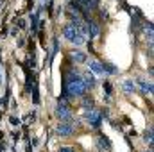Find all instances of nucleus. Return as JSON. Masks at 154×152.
<instances>
[{
  "instance_id": "nucleus-12",
  "label": "nucleus",
  "mask_w": 154,
  "mask_h": 152,
  "mask_svg": "<svg viewBox=\"0 0 154 152\" xmlns=\"http://www.w3.org/2000/svg\"><path fill=\"white\" fill-rule=\"evenodd\" d=\"M143 141L149 143V145H152V129H151V127L143 132Z\"/></svg>"
},
{
  "instance_id": "nucleus-7",
  "label": "nucleus",
  "mask_w": 154,
  "mask_h": 152,
  "mask_svg": "<svg viewBox=\"0 0 154 152\" xmlns=\"http://www.w3.org/2000/svg\"><path fill=\"white\" fill-rule=\"evenodd\" d=\"M82 82L86 84V88H93V86H95V77L91 75L90 72H86V74L82 75Z\"/></svg>"
},
{
  "instance_id": "nucleus-4",
  "label": "nucleus",
  "mask_w": 154,
  "mask_h": 152,
  "mask_svg": "<svg viewBox=\"0 0 154 152\" xmlns=\"http://www.w3.org/2000/svg\"><path fill=\"white\" fill-rule=\"evenodd\" d=\"M56 132H57V136H61V138H66V136H72V134L75 132V129H74V125H72V123L61 122V123H57V129H56Z\"/></svg>"
},
{
  "instance_id": "nucleus-10",
  "label": "nucleus",
  "mask_w": 154,
  "mask_h": 152,
  "mask_svg": "<svg viewBox=\"0 0 154 152\" xmlns=\"http://www.w3.org/2000/svg\"><path fill=\"white\" fill-rule=\"evenodd\" d=\"M138 84H140V88H142L143 91H147L149 95L152 93V84H151V82H147V81H143V79H138Z\"/></svg>"
},
{
  "instance_id": "nucleus-1",
  "label": "nucleus",
  "mask_w": 154,
  "mask_h": 152,
  "mask_svg": "<svg viewBox=\"0 0 154 152\" xmlns=\"http://www.w3.org/2000/svg\"><path fill=\"white\" fill-rule=\"evenodd\" d=\"M86 84L82 82V77L77 75V72H70L65 81V97H84Z\"/></svg>"
},
{
  "instance_id": "nucleus-5",
  "label": "nucleus",
  "mask_w": 154,
  "mask_h": 152,
  "mask_svg": "<svg viewBox=\"0 0 154 152\" xmlns=\"http://www.w3.org/2000/svg\"><path fill=\"white\" fill-rule=\"evenodd\" d=\"M97 149H99V152H111V141L100 134L97 138Z\"/></svg>"
},
{
  "instance_id": "nucleus-14",
  "label": "nucleus",
  "mask_w": 154,
  "mask_h": 152,
  "mask_svg": "<svg viewBox=\"0 0 154 152\" xmlns=\"http://www.w3.org/2000/svg\"><path fill=\"white\" fill-rule=\"evenodd\" d=\"M82 106H84V108H90V109H91V108H93V99H91V97H86V99L82 100Z\"/></svg>"
},
{
  "instance_id": "nucleus-6",
  "label": "nucleus",
  "mask_w": 154,
  "mask_h": 152,
  "mask_svg": "<svg viewBox=\"0 0 154 152\" xmlns=\"http://www.w3.org/2000/svg\"><path fill=\"white\" fill-rule=\"evenodd\" d=\"M77 34H79V32H77V29L72 23H66V25L63 27V36L68 39V41H74V38H75Z\"/></svg>"
},
{
  "instance_id": "nucleus-15",
  "label": "nucleus",
  "mask_w": 154,
  "mask_h": 152,
  "mask_svg": "<svg viewBox=\"0 0 154 152\" xmlns=\"http://www.w3.org/2000/svg\"><path fill=\"white\" fill-rule=\"evenodd\" d=\"M145 32H147V38L152 39V25H151V23H147V25H145Z\"/></svg>"
},
{
  "instance_id": "nucleus-11",
  "label": "nucleus",
  "mask_w": 154,
  "mask_h": 152,
  "mask_svg": "<svg viewBox=\"0 0 154 152\" xmlns=\"http://www.w3.org/2000/svg\"><path fill=\"white\" fill-rule=\"evenodd\" d=\"M122 88H124V91H125L127 95H131V93L134 91V82L127 79V81H124V86H122Z\"/></svg>"
},
{
  "instance_id": "nucleus-16",
  "label": "nucleus",
  "mask_w": 154,
  "mask_h": 152,
  "mask_svg": "<svg viewBox=\"0 0 154 152\" xmlns=\"http://www.w3.org/2000/svg\"><path fill=\"white\" fill-rule=\"evenodd\" d=\"M59 152H74V149H72V147H61Z\"/></svg>"
},
{
  "instance_id": "nucleus-3",
  "label": "nucleus",
  "mask_w": 154,
  "mask_h": 152,
  "mask_svg": "<svg viewBox=\"0 0 154 152\" xmlns=\"http://www.w3.org/2000/svg\"><path fill=\"white\" fill-rule=\"evenodd\" d=\"M84 118H86V122H88L91 127H100V123H102V113H100L99 109H95V108L86 109Z\"/></svg>"
},
{
  "instance_id": "nucleus-8",
  "label": "nucleus",
  "mask_w": 154,
  "mask_h": 152,
  "mask_svg": "<svg viewBox=\"0 0 154 152\" xmlns=\"http://www.w3.org/2000/svg\"><path fill=\"white\" fill-rule=\"evenodd\" d=\"M90 70L93 72V74H104L102 72V63H99V61H90Z\"/></svg>"
},
{
  "instance_id": "nucleus-17",
  "label": "nucleus",
  "mask_w": 154,
  "mask_h": 152,
  "mask_svg": "<svg viewBox=\"0 0 154 152\" xmlns=\"http://www.w3.org/2000/svg\"><path fill=\"white\" fill-rule=\"evenodd\" d=\"M77 2H79V4H81V2H82V0H77Z\"/></svg>"
},
{
  "instance_id": "nucleus-9",
  "label": "nucleus",
  "mask_w": 154,
  "mask_h": 152,
  "mask_svg": "<svg viewBox=\"0 0 154 152\" xmlns=\"http://www.w3.org/2000/svg\"><path fill=\"white\" fill-rule=\"evenodd\" d=\"M72 59H74L75 63H84V61H86V54L81 52V50H74V52H72Z\"/></svg>"
},
{
  "instance_id": "nucleus-13",
  "label": "nucleus",
  "mask_w": 154,
  "mask_h": 152,
  "mask_svg": "<svg viewBox=\"0 0 154 152\" xmlns=\"http://www.w3.org/2000/svg\"><path fill=\"white\" fill-rule=\"evenodd\" d=\"M102 72H108V74H116L118 70H116L111 63H104V65H102Z\"/></svg>"
},
{
  "instance_id": "nucleus-2",
  "label": "nucleus",
  "mask_w": 154,
  "mask_h": 152,
  "mask_svg": "<svg viewBox=\"0 0 154 152\" xmlns=\"http://www.w3.org/2000/svg\"><path fill=\"white\" fill-rule=\"evenodd\" d=\"M56 116H57L61 122H68V120L72 118V111H70V108H68V104H66L65 99H59V100H57V106H56Z\"/></svg>"
}]
</instances>
